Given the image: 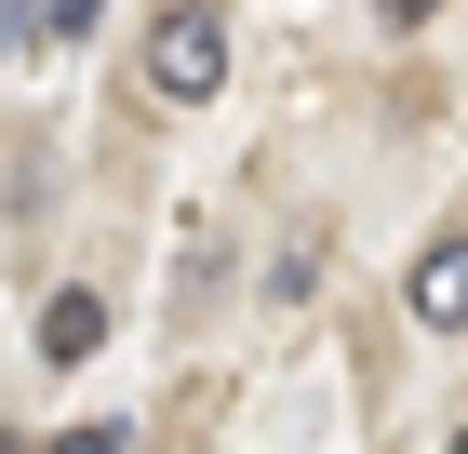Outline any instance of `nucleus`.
Instances as JSON below:
<instances>
[{"mask_svg": "<svg viewBox=\"0 0 468 454\" xmlns=\"http://www.w3.org/2000/svg\"><path fill=\"white\" fill-rule=\"evenodd\" d=\"M147 94H161V107L228 94V14H215V0H175V14L147 27Z\"/></svg>", "mask_w": 468, "mask_h": 454, "instance_id": "nucleus-1", "label": "nucleus"}, {"mask_svg": "<svg viewBox=\"0 0 468 454\" xmlns=\"http://www.w3.org/2000/svg\"><path fill=\"white\" fill-rule=\"evenodd\" d=\"M401 308L429 321V334H468V241H429L401 268Z\"/></svg>", "mask_w": 468, "mask_h": 454, "instance_id": "nucleus-2", "label": "nucleus"}, {"mask_svg": "<svg viewBox=\"0 0 468 454\" xmlns=\"http://www.w3.org/2000/svg\"><path fill=\"white\" fill-rule=\"evenodd\" d=\"M94 348H108V294H80V280H68V294L40 308V361L68 375V361H94Z\"/></svg>", "mask_w": 468, "mask_h": 454, "instance_id": "nucleus-3", "label": "nucleus"}, {"mask_svg": "<svg viewBox=\"0 0 468 454\" xmlns=\"http://www.w3.org/2000/svg\"><path fill=\"white\" fill-rule=\"evenodd\" d=\"M94 14H108V0H40V40H80Z\"/></svg>", "mask_w": 468, "mask_h": 454, "instance_id": "nucleus-4", "label": "nucleus"}, {"mask_svg": "<svg viewBox=\"0 0 468 454\" xmlns=\"http://www.w3.org/2000/svg\"><path fill=\"white\" fill-rule=\"evenodd\" d=\"M54 454H134V441H121V428L94 415V428H68V441H54Z\"/></svg>", "mask_w": 468, "mask_h": 454, "instance_id": "nucleus-5", "label": "nucleus"}, {"mask_svg": "<svg viewBox=\"0 0 468 454\" xmlns=\"http://www.w3.org/2000/svg\"><path fill=\"white\" fill-rule=\"evenodd\" d=\"M375 14H388V27H429V14H441V0H375Z\"/></svg>", "mask_w": 468, "mask_h": 454, "instance_id": "nucleus-6", "label": "nucleus"}, {"mask_svg": "<svg viewBox=\"0 0 468 454\" xmlns=\"http://www.w3.org/2000/svg\"><path fill=\"white\" fill-rule=\"evenodd\" d=\"M0 40H14V0H0Z\"/></svg>", "mask_w": 468, "mask_h": 454, "instance_id": "nucleus-7", "label": "nucleus"}, {"mask_svg": "<svg viewBox=\"0 0 468 454\" xmlns=\"http://www.w3.org/2000/svg\"><path fill=\"white\" fill-rule=\"evenodd\" d=\"M441 454H468V428H455V441H441Z\"/></svg>", "mask_w": 468, "mask_h": 454, "instance_id": "nucleus-8", "label": "nucleus"}]
</instances>
